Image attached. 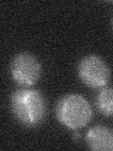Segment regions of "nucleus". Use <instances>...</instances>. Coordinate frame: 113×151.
Masks as SVG:
<instances>
[{"label":"nucleus","instance_id":"nucleus-1","mask_svg":"<svg viewBox=\"0 0 113 151\" xmlns=\"http://www.w3.org/2000/svg\"><path fill=\"white\" fill-rule=\"evenodd\" d=\"M11 110L15 120L26 127H35L44 121L46 101L42 93L35 89L21 88L11 96Z\"/></svg>","mask_w":113,"mask_h":151},{"label":"nucleus","instance_id":"nucleus-2","mask_svg":"<svg viewBox=\"0 0 113 151\" xmlns=\"http://www.w3.org/2000/svg\"><path fill=\"white\" fill-rule=\"evenodd\" d=\"M56 116L60 124L73 130L86 127L92 118V109L84 96L70 93L61 97L56 106Z\"/></svg>","mask_w":113,"mask_h":151},{"label":"nucleus","instance_id":"nucleus-3","mask_svg":"<svg viewBox=\"0 0 113 151\" xmlns=\"http://www.w3.org/2000/svg\"><path fill=\"white\" fill-rule=\"evenodd\" d=\"M77 74L81 82L92 89L106 87L110 79L108 65L96 55L84 57L78 63Z\"/></svg>","mask_w":113,"mask_h":151},{"label":"nucleus","instance_id":"nucleus-4","mask_svg":"<svg viewBox=\"0 0 113 151\" xmlns=\"http://www.w3.org/2000/svg\"><path fill=\"white\" fill-rule=\"evenodd\" d=\"M11 74L18 85L30 87L39 81L41 76V65L35 56L28 52H23L12 59Z\"/></svg>","mask_w":113,"mask_h":151},{"label":"nucleus","instance_id":"nucleus-5","mask_svg":"<svg viewBox=\"0 0 113 151\" xmlns=\"http://www.w3.org/2000/svg\"><path fill=\"white\" fill-rule=\"evenodd\" d=\"M87 145L94 151H113V129L97 125L89 129L86 137Z\"/></svg>","mask_w":113,"mask_h":151},{"label":"nucleus","instance_id":"nucleus-6","mask_svg":"<svg viewBox=\"0 0 113 151\" xmlns=\"http://www.w3.org/2000/svg\"><path fill=\"white\" fill-rule=\"evenodd\" d=\"M97 111L106 117H113V88L103 87L95 98Z\"/></svg>","mask_w":113,"mask_h":151}]
</instances>
